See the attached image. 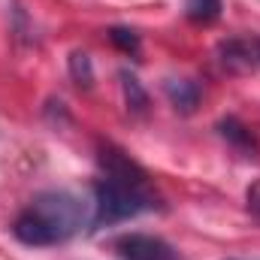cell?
<instances>
[{
  "label": "cell",
  "mask_w": 260,
  "mask_h": 260,
  "mask_svg": "<svg viewBox=\"0 0 260 260\" xmlns=\"http://www.w3.org/2000/svg\"><path fill=\"white\" fill-rule=\"evenodd\" d=\"M245 206H248V212L260 218V179L254 185H248V191H245Z\"/></svg>",
  "instance_id": "11"
},
{
  "label": "cell",
  "mask_w": 260,
  "mask_h": 260,
  "mask_svg": "<svg viewBox=\"0 0 260 260\" xmlns=\"http://www.w3.org/2000/svg\"><path fill=\"white\" fill-rule=\"evenodd\" d=\"M157 209V197L148 182H124L103 176L94 185V227H109Z\"/></svg>",
  "instance_id": "2"
},
{
  "label": "cell",
  "mask_w": 260,
  "mask_h": 260,
  "mask_svg": "<svg viewBox=\"0 0 260 260\" xmlns=\"http://www.w3.org/2000/svg\"><path fill=\"white\" fill-rule=\"evenodd\" d=\"M121 85H124L127 106L133 109V112H142V109H145V103H148V97H145V91H142L139 79H136V76H130V73H121Z\"/></svg>",
  "instance_id": "9"
},
{
  "label": "cell",
  "mask_w": 260,
  "mask_h": 260,
  "mask_svg": "<svg viewBox=\"0 0 260 260\" xmlns=\"http://www.w3.org/2000/svg\"><path fill=\"white\" fill-rule=\"evenodd\" d=\"M70 76L79 88H91L94 82V67H91V58L85 52H73L70 55Z\"/></svg>",
  "instance_id": "8"
},
{
  "label": "cell",
  "mask_w": 260,
  "mask_h": 260,
  "mask_svg": "<svg viewBox=\"0 0 260 260\" xmlns=\"http://www.w3.org/2000/svg\"><path fill=\"white\" fill-rule=\"evenodd\" d=\"M115 254L121 260H179V251L151 233H124L112 242Z\"/></svg>",
  "instance_id": "3"
},
{
  "label": "cell",
  "mask_w": 260,
  "mask_h": 260,
  "mask_svg": "<svg viewBox=\"0 0 260 260\" xmlns=\"http://www.w3.org/2000/svg\"><path fill=\"white\" fill-rule=\"evenodd\" d=\"M164 91L179 112H194L197 103H200V85L191 79H167Z\"/></svg>",
  "instance_id": "5"
},
{
  "label": "cell",
  "mask_w": 260,
  "mask_h": 260,
  "mask_svg": "<svg viewBox=\"0 0 260 260\" xmlns=\"http://www.w3.org/2000/svg\"><path fill=\"white\" fill-rule=\"evenodd\" d=\"M88 215L82 200L67 191H43L30 200V206L15 218L12 233L18 242L30 248H49L73 239L85 227Z\"/></svg>",
  "instance_id": "1"
},
{
  "label": "cell",
  "mask_w": 260,
  "mask_h": 260,
  "mask_svg": "<svg viewBox=\"0 0 260 260\" xmlns=\"http://www.w3.org/2000/svg\"><path fill=\"white\" fill-rule=\"evenodd\" d=\"M218 52H221V64L233 73H245V70H254L260 64L257 46L251 49L245 40H227V43H221Z\"/></svg>",
  "instance_id": "4"
},
{
  "label": "cell",
  "mask_w": 260,
  "mask_h": 260,
  "mask_svg": "<svg viewBox=\"0 0 260 260\" xmlns=\"http://www.w3.org/2000/svg\"><path fill=\"white\" fill-rule=\"evenodd\" d=\"M254 46H257V58H260V40H254Z\"/></svg>",
  "instance_id": "12"
},
{
  "label": "cell",
  "mask_w": 260,
  "mask_h": 260,
  "mask_svg": "<svg viewBox=\"0 0 260 260\" xmlns=\"http://www.w3.org/2000/svg\"><path fill=\"white\" fill-rule=\"evenodd\" d=\"M218 130H221V136H224L227 142H233L239 151H245V154H254V151H257V139L251 136V130L245 127L242 121H236V118H224V121L218 124Z\"/></svg>",
  "instance_id": "6"
},
{
  "label": "cell",
  "mask_w": 260,
  "mask_h": 260,
  "mask_svg": "<svg viewBox=\"0 0 260 260\" xmlns=\"http://www.w3.org/2000/svg\"><path fill=\"white\" fill-rule=\"evenodd\" d=\"M109 40H112L121 52H127V55H136V52H139V37H136L133 30H127V27H112V30H109Z\"/></svg>",
  "instance_id": "10"
},
{
  "label": "cell",
  "mask_w": 260,
  "mask_h": 260,
  "mask_svg": "<svg viewBox=\"0 0 260 260\" xmlns=\"http://www.w3.org/2000/svg\"><path fill=\"white\" fill-rule=\"evenodd\" d=\"M185 9L194 24H212L221 15V0H188Z\"/></svg>",
  "instance_id": "7"
}]
</instances>
